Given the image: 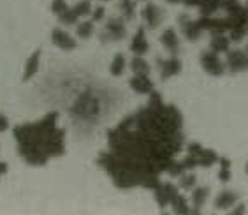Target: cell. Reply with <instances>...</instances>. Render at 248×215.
<instances>
[{"label":"cell","instance_id":"6da1fadb","mask_svg":"<svg viewBox=\"0 0 248 215\" xmlns=\"http://www.w3.org/2000/svg\"><path fill=\"white\" fill-rule=\"evenodd\" d=\"M183 115L167 104L157 90L136 113L108 132V152H100L97 166L118 189H155L160 175L169 171L183 150Z\"/></svg>","mask_w":248,"mask_h":215},{"label":"cell","instance_id":"7a4b0ae2","mask_svg":"<svg viewBox=\"0 0 248 215\" xmlns=\"http://www.w3.org/2000/svg\"><path fill=\"white\" fill-rule=\"evenodd\" d=\"M18 153L30 166H46L49 159L65 153V131L58 127V113L51 111L39 122L16 125L13 129Z\"/></svg>","mask_w":248,"mask_h":215},{"label":"cell","instance_id":"3957f363","mask_svg":"<svg viewBox=\"0 0 248 215\" xmlns=\"http://www.w3.org/2000/svg\"><path fill=\"white\" fill-rule=\"evenodd\" d=\"M241 2L239 0H225L224 2V7H222V11H225V13H231V11H236L241 7ZM229 37L232 43H241L245 37L248 35V9L245 7V13L243 16L234 23V27L229 30Z\"/></svg>","mask_w":248,"mask_h":215},{"label":"cell","instance_id":"277c9868","mask_svg":"<svg viewBox=\"0 0 248 215\" xmlns=\"http://www.w3.org/2000/svg\"><path fill=\"white\" fill-rule=\"evenodd\" d=\"M127 37V25L122 16H113L106 21L104 29L99 33V39L102 43H118Z\"/></svg>","mask_w":248,"mask_h":215},{"label":"cell","instance_id":"5b68a950","mask_svg":"<svg viewBox=\"0 0 248 215\" xmlns=\"http://www.w3.org/2000/svg\"><path fill=\"white\" fill-rule=\"evenodd\" d=\"M199 62H201V67H202V71L213 78L224 76L225 71H227L225 62L218 57V53L211 51V50H208V51L204 50V51L201 53Z\"/></svg>","mask_w":248,"mask_h":215},{"label":"cell","instance_id":"8992f818","mask_svg":"<svg viewBox=\"0 0 248 215\" xmlns=\"http://www.w3.org/2000/svg\"><path fill=\"white\" fill-rule=\"evenodd\" d=\"M225 67L231 74L248 71V51L245 50H229L225 53Z\"/></svg>","mask_w":248,"mask_h":215},{"label":"cell","instance_id":"52a82bcc","mask_svg":"<svg viewBox=\"0 0 248 215\" xmlns=\"http://www.w3.org/2000/svg\"><path fill=\"white\" fill-rule=\"evenodd\" d=\"M178 25H180V30H182L183 37L186 41H190V43H197L202 35L204 30L201 29L199 23H197V19H192L188 15H180L178 16Z\"/></svg>","mask_w":248,"mask_h":215},{"label":"cell","instance_id":"ba28073f","mask_svg":"<svg viewBox=\"0 0 248 215\" xmlns=\"http://www.w3.org/2000/svg\"><path fill=\"white\" fill-rule=\"evenodd\" d=\"M157 64L162 82H167L172 76H178L183 69V62L178 58V55H171L169 58H157Z\"/></svg>","mask_w":248,"mask_h":215},{"label":"cell","instance_id":"9c48e42d","mask_svg":"<svg viewBox=\"0 0 248 215\" xmlns=\"http://www.w3.org/2000/svg\"><path fill=\"white\" fill-rule=\"evenodd\" d=\"M141 18H143L144 25H146L150 30H155V29H158V25L164 21L166 13H164L157 4H153V2H146L144 7L141 9Z\"/></svg>","mask_w":248,"mask_h":215},{"label":"cell","instance_id":"30bf717a","mask_svg":"<svg viewBox=\"0 0 248 215\" xmlns=\"http://www.w3.org/2000/svg\"><path fill=\"white\" fill-rule=\"evenodd\" d=\"M178 194V187L172 182H160L155 189H153V196H155V201H157L158 208H167L171 206L172 198Z\"/></svg>","mask_w":248,"mask_h":215},{"label":"cell","instance_id":"8fae6325","mask_svg":"<svg viewBox=\"0 0 248 215\" xmlns=\"http://www.w3.org/2000/svg\"><path fill=\"white\" fill-rule=\"evenodd\" d=\"M51 43L62 51H72L78 48V41L72 37L71 33L63 29H55L51 32Z\"/></svg>","mask_w":248,"mask_h":215},{"label":"cell","instance_id":"7c38bea8","mask_svg":"<svg viewBox=\"0 0 248 215\" xmlns=\"http://www.w3.org/2000/svg\"><path fill=\"white\" fill-rule=\"evenodd\" d=\"M129 85L136 94L139 96H150L155 90V85L150 80V74H134L129 80Z\"/></svg>","mask_w":248,"mask_h":215},{"label":"cell","instance_id":"4fadbf2b","mask_svg":"<svg viewBox=\"0 0 248 215\" xmlns=\"http://www.w3.org/2000/svg\"><path fill=\"white\" fill-rule=\"evenodd\" d=\"M150 50V43L146 39V29L144 27H139L134 33L132 41H130V51L134 55H139V57H144Z\"/></svg>","mask_w":248,"mask_h":215},{"label":"cell","instance_id":"5bb4252c","mask_svg":"<svg viewBox=\"0 0 248 215\" xmlns=\"http://www.w3.org/2000/svg\"><path fill=\"white\" fill-rule=\"evenodd\" d=\"M160 44H162L171 55H178L180 46H182V44H180V35H178V32L172 29V27H169V29H166L160 33Z\"/></svg>","mask_w":248,"mask_h":215},{"label":"cell","instance_id":"9a60e30c","mask_svg":"<svg viewBox=\"0 0 248 215\" xmlns=\"http://www.w3.org/2000/svg\"><path fill=\"white\" fill-rule=\"evenodd\" d=\"M239 201V194L234 191H222L215 198V208L217 210H229Z\"/></svg>","mask_w":248,"mask_h":215},{"label":"cell","instance_id":"2e32d148","mask_svg":"<svg viewBox=\"0 0 248 215\" xmlns=\"http://www.w3.org/2000/svg\"><path fill=\"white\" fill-rule=\"evenodd\" d=\"M208 194H210V189L208 187H196L190 194V201H192V214H199L201 208L206 205L208 201Z\"/></svg>","mask_w":248,"mask_h":215},{"label":"cell","instance_id":"e0dca14e","mask_svg":"<svg viewBox=\"0 0 248 215\" xmlns=\"http://www.w3.org/2000/svg\"><path fill=\"white\" fill-rule=\"evenodd\" d=\"M39 64H41V50H35L29 57L27 64H25V69H23V82H29L32 80L39 71Z\"/></svg>","mask_w":248,"mask_h":215},{"label":"cell","instance_id":"ac0fdd59","mask_svg":"<svg viewBox=\"0 0 248 215\" xmlns=\"http://www.w3.org/2000/svg\"><path fill=\"white\" fill-rule=\"evenodd\" d=\"M231 37L225 33H213L210 39V50L215 53H227L231 50Z\"/></svg>","mask_w":248,"mask_h":215},{"label":"cell","instance_id":"d6986e66","mask_svg":"<svg viewBox=\"0 0 248 215\" xmlns=\"http://www.w3.org/2000/svg\"><path fill=\"white\" fill-rule=\"evenodd\" d=\"M99 110V104L93 97H81V100H78V106L74 108V113H79L81 116H92Z\"/></svg>","mask_w":248,"mask_h":215},{"label":"cell","instance_id":"ffe728a7","mask_svg":"<svg viewBox=\"0 0 248 215\" xmlns=\"http://www.w3.org/2000/svg\"><path fill=\"white\" fill-rule=\"evenodd\" d=\"M171 208H172V212H174V214H178V215H188V214H192L190 203H188V201H186V198L183 196V194H180V192H178L176 196L172 198Z\"/></svg>","mask_w":248,"mask_h":215},{"label":"cell","instance_id":"44dd1931","mask_svg":"<svg viewBox=\"0 0 248 215\" xmlns=\"http://www.w3.org/2000/svg\"><path fill=\"white\" fill-rule=\"evenodd\" d=\"M178 185H180V189H183V191L192 192L197 187V177L192 171L182 173V175L178 177Z\"/></svg>","mask_w":248,"mask_h":215},{"label":"cell","instance_id":"7402d4cb","mask_svg":"<svg viewBox=\"0 0 248 215\" xmlns=\"http://www.w3.org/2000/svg\"><path fill=\"white\" fill-rule=\"evenodd\" d=\"M118 9L125 21H132L136 18V2L134 0H118Z\"/></svg>","mask_w":248,"mask_h":215},{"label":"cell","instance_id":"603a6c76","mask_svg":"<svg viewBox=\"0 0 248 215\" xmlns=\"http://www.w3.org/2000/svg\"><path fill=\"white\" fill-rule=\"evenodd\" d=\"M125 69H127V58H125V55H122V53H118L113 60H111V66H109V72L113 74L115 78L122 76L125 72Z\"/></svg>","mask_w":248,"mask_h":215},{"label":"cell","instance_id":"cb8c5ba5","mask_svg":"<svg viewBox=\"0 0 248 215\" xmlns=\"http://www.w3.org/2000/svg\"><path fill=\"white\" fill-rule=\"evenodd\" d=\"M232 177V169H231V161L227 157L218 159V180L227 183Z\"/></svg>","mask_w":248,"mask_h":215},{"label":"cell","instance_id":"d4e9b609","mask_svg":"<svg viewBox=\"0 0 248 215\" xmlns=\"http://www.w3.org/2000/svg\"><path fill=\"white\" fill-rule=\"evenodd\" d=\"M130 69L134 74H150V64L139 55H134V58L130 60Z\"/></svg>","mask_w":248,"mask_h":215},{"label":"cell","instance_id":"484cf974","mask_svg":"<svg viewBox=\"0 0 248 215\" xmlns=\"http://www.w3.org/2000/svg\"><path fill=\"white\" fill-rule=\"evenodd\" d=\"M93 30H95V27H93V21H81L79 25H76V35L79 39H90L92 35H93Z\"/></svg>","mask_w":248,"mask_h":215},{"label":"cell","instance_id":"4316f807","mask_svg":"<svg viewBox=\"0 0 248 215\" xmlns=\"http://www.w3.org/2000/svg\"><path fill=\"white\" fill-rule=\"evenodd\" d=\"M74 13L78 15V18H86V16L92 15V11H93V7H92V2L90 0H79L74 7Z\"/></svg>","mask_w":248,"mask_h":215},{"label":"cell","instance_id":"83f0119b","mask_svg":"<svg viewBox=\"0 0 248 215\" xmlns=\"http://www.w3.org/2000/svg\"><path fill=\"white\" fill-rule=\"evenodd\" d=\"M57 18H58V21H60L62 25H65V27H67V25H76L78 19H79V18H78L76 13H74V9H72V7H67V9L63 11L62 15L57 16Z\"/></svg>","mask_w":248,"mask_h":215},{"label":"cell","instance_id":"f1b7e54d","mask_svg":"<svg viewBox=\"0 0 248 215\" xmlns=\"http://www.w3.org/2000/svg\"><path fill=\"white\" fill-rule=\"evenodd\" d=\"M67 7H69V4H67L65 0H51V7L49 9H51V13L55 16H60Z\"/></svg>","mask_w":248,"mask_h":215},{"label":"cell","instance_id":"f546056e","mask_svg":"<svg viewBox=\"0 0 248 215\" xmlns=\"http://www.w3.org/2000/svg\"><path fill=\"white\" fill-rule=\"evenodd\" d=\"M92 21L93 23H99V21H102L104 19V16H106V9L102 7V5H99V7H95V9L92 11Z\"/></svg>","mask_w":248,"mask_h":215},{"label":"cell","instance_id":"4dcf8cb0","mask_svg":"<svg viewBox=\"0 0 248 215\" xmlns=\"http://www.w3.org/2000/svg\"><path fill=\"white\" fill-rule=\"evenodd\" d=\"M247 212V206L243 205V203H236V205L232 206V210H231V214L232 215H241Z\"/></svg>","mask_w":248,"mask_h":215},{"label":"cell","instance_id":"1f68e13d","mask_svg":"<svg viewBox=\"0 0 248 215\" xmlns=\"http://www.w3.org/2000/svg\"><path fill=\"white\" fill-rule=\"evenodd\" d=\"M202 0H182V5H185V7H196V9H199V5Z\"/></svg>","mask_w":248,"mask_h":215},{"label":"cell","instance_id":"d6a6232c","mask_svg":"<svg viewBox=\"0 0 248 215\" xmlns=\"http://www.w3.org/2000/svg\"><path fill=\"white\" fill-rule=\"evenodd\" d=\"M7 129H9V122H7V118L0 113V132H5Z\"/></svg>","mask_w":248,"mask_h":215},{"label":"cell","instance_id":"836d02e7","mask_svg":"<svg viewBox=\"0 0 248 215\" xmlns=\"http://www.w3.org/2000/svg\"><path fill=\"white\" fill-rule=\"evenodd\" d=\"M7 171H9V166H7L5 163H0V177L7 175Z\"/></svg>","mask_w":248,"mask_h":215},{"label":"cell","instance_id":"e575fe53","mask_svg":"<svg viewBox=\"0 0 248 215\" xmlns=\"http://www.w3.org/2000/svg\"><path fill=\"white\" fill-rule=\"evenodd\" d=\"M167 4H171V5H176V4H182V0H166Z\"/></svg>","mask_w":248,"mask_h":215},{"label":"cell","instance_id":"d590c367","mask_svg":"<svg viewBox=\"0 0 248 215\" xmlns=\"http://www.w3.org/2000/svg\"><path fill=\"white\" fill-rule=\"evenodd\" d=\"M245 173H247V175H248V163L245 164Z\"/></svg>","mask_w":248,"mask_h":215},{"label":"cell","instance_id":"8d00e7d4","mask_svg":"<svg viewBox=\"0 0 248 215\" xmlns=\"http://www.w3.org/2000/svg\"><path fill=\"white\" fill-rule=\"evenodd\" d=\"M136 2H146V0H136Z\"/></svg>","mask_w":248,"mask_h":215},{"label":"cell","instance_id":"74e56055","mask_svg":"<svg viewBox=\"0 0 248 215\" xmlns=\"http://www.w3.org/2000/svg\"><path fill=\"white\" fill-rule=\"evenodd\" d=\"M245 7H247V9H248V0H247V4H245Z\"/></svg>","mask_w":248,"mask_h":215},{"label":"cell","instance_id":"f35d334b","mask_svg":"<svg viewBox=\"0 0 248 215\" xmlns=\"http://www.w3.org/2000/svg\"><path fill=\"white\" fill-rule=\"evenodd\" d=\"M100 2H108V0H100Z\"/></svg>","mask_w":248,"mask_h":215},{"label":"cell","instance_id":"ab89813d","mask_svg":"<svg viewBox=\"0 0 248 215\" xmlns=\"http://www.w3.org/2000/svg\"><path fill=\"white\" fill-rule=\"evenodd\" d=\"M247 51H248V44H247Z\"/></svg>","mask_w":248,"mask_h":215}]
</instances>
